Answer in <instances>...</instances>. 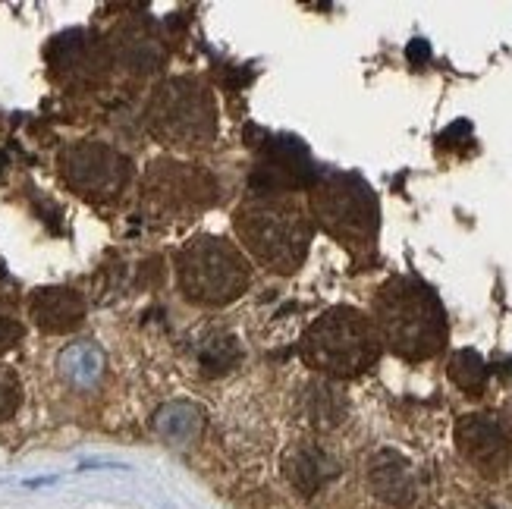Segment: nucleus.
Here are the masks:
<instances>
[{"instance_id":"10","label":"nucleus","mask_w":512,"mask_h":509,"mask_svg":"<svg viewBox=\"0 0 512 509\" xmlns=\"http://www.w3.org/2000/svg\"><path fill=\"white\" fill-rule=\"evenodd\" d=\"M365 478H368L371 494L381 503H387V506L406 509V506H412L418 500L415 466L403 453H396V450H377L368 459Z\"/></svg>"},{"instance_id":"3","label":"nucleus","mask_w":512,"mask_h":509,"mask_svg":"<svg viewBox=\"0 0 512 509\" xmlns=\"http://www.w3.org/2000/svg\"><path fill=\"white\" fill-rule=\"evenodd\" d=\"M381 337L362 308L333 305L308 324L299 340V359L327 381H355L381 362Z\"/></svg>"},{"instance_id":"11","label":"nucleus","mask_w":512,"mask_h":509,"mask_svg":"<svg viewBox=\"0 0 512 509\" xmlns=\"http://www.w3.org/2000/svg\"><path fill=\"white\" fill-rule=\"evenodd\" d=\"M107 51L132 73H154V70H161L167 60V48L158 38V32L139 19L123 22L120 29H114V35L107 41Z\"/></svg>"},{"instance_id":"17","label":"nucleus","mask_w":512,"mask_h":509,"mask_svg":"<svg viewBox=\"0 0 512 509\" xmlns=\"http://www.w3.org/2000/svg\"><path fill=\"white\" fill-rule=\"evenodd\" d=\"M239 359H242L239 343L230 334H217L198 349V365H202L205 374H227L239 365Z\"/></svg>"},{"instance_id":"5","label":"nucleus","mask_w":512,"mask_h":509,"mask_svg":"<svg viewBox=\"0 0 512 509\" xmlns=\"http://www.w3.org/2000/svg\"><path fill=\"white\" fill-rule=\"evenodd\" d=\"M176 283L186 302L198 308H227L252 283V261L224 236H192L173 255Z\"/></svg>"},{"instance_id":"6","label":"nucleus","mask_w":512,"mask_h":509,"mask_svg":"<svg viewBox=\"0 0 512 509\" xmlns=\"http://www.w3.org/2000/svg\"><path fill=\"white\" fill-rule=\"evenodd\" d=\"M145 117L154 139L189 154L211 148L220 132L214 92L195 76L164 79L151 92Z\"/></svg>"},{"instance_id":"8","label":"nucleus","mask_w":512,"mask_h":509,"mask_svg":"<svg viewBox=\"0 0 512 509\" xmlns=\"http://www.w3.org/2000/svg\"><path fill=\"white\" fill-rule=\"evenodd\" d=\"M145 198L161 214H195L217 202V180L198 164L154 161L145 173Z\"/></svg>"},{"instance_id":"9","label":"nucleus","mask_w":512,"mask_h":509,"mask_svg":"<svg viewBox=\"0 0 512 509\" xmlns=\"http://www.w3.org/2000/svg\"><path fill=\"white\" fill-rule=\"evenodd\" d=\"M456 450L484 478H500L512 462V440L491 412L462 415L456 425Z\"/></svg>"},{"instance_id":"4","label":"nucleus","mask_w":512,"mask_h":509,"mask_svg":"<svg viewBox=\"0 0 512 509\" xmlns=\"http://www.w3.org/2000/svg\"><path fill=\"white\" fill-rule=\"evenodd\" d=\"M308 217L352 258H371L381 236V205L359 173L321 170L308 186Z\"/></svg>"},{"instance_id":"1","label":"nucleus","mask_w":512,"mask_h":509,"mask_svg":"<svg viewBox=\"0 0 512 509\" xmlns=\"http://www.w3.org/2000/svg\"><path fill=\"white\" fill-rule=\"evenodd\" d=\"M371 324L381 346L403 362L437 359L450 340V321L440 296L418 277H390L377 286Z\"/></svg>"},{"instance_id":"7","label":"nucleus","mask_w":512,"mask_h":509,"mask_svg":"<svg viewBox=\"0 0 512 509\" xmlns=\"http://www.w3.org/2000/svg\"><path fill=\"white\" fill-rule=\"evenodd\" d=\"M60 173L79 195L104 202L126 189L132 164L126 154L107 142H76L60 151Z\"/></svg>"},{"instance_id":"12","label":"nucleus","mask_w":512,"mask_h":509,"mask_svg":"<svg viewBox=\"0 0 512 509\" xmlns=\"http://www.w3.org/2000/svg\"><path fill=\"white\" fill-rule=\"evenodd\" d=\"M340 472L337 459H333L315 440H299L283 453V475L302 497H315L327 488Z\"/></svg>"},{"instance_id":"19","label":"nucleus","mask_w":512,"mask_h":509,"mask_svg":"<svg viewBox=\"0 0 512 509\" xmlns=\"http://www.w3.org/2000/svg\"><path fill=\"white\" fill-rule=\"evenodd\" d=\"M19 340H22V324L7 315H0V356H7L10 349H16Z\"/></svg>"},{"instance_id":"18","label":"nucleus","mask_w":512,"mask_h":509,"mask_svg":"<svg viewBox=\"0 0 512 509\" xmlns=\"http://www.w3.org/2000/svg\"><path fill=\"white\" fill-rule=\"evenodd\" d=\"M19 403H22V384L16 378V371L7 368V365H0V422L13 418Z\"/></svg>"},{"instance_id":"14","label":"nucleus","mask_w":512,"mask_h":509,"mask_svg":"<svg viewBox=\"0 0 512 509\" xmlns=\"http://www.w3.org/2000/svg\"><path fill=\"white\" fill-rule=\"evenodd\" d=\"M110 63V51L107 44H98L95 38H88L82 32H73L57 41V57L54 66L57 73H63L66 82H98L101 73L107 70Z\"/></svg>"},{"instance_id":"16","label":"nucleus","mask_w":512,"mask_h":509,"mask_svg":"<svg viewBox=\"0 0 512 509\" xmlns=\"http://www.w3.org/2000/svg\"><path fill=\"white\" fill-rule=\"evenodd\" d=\"M450 381L465 393V396H481L487 387V365L475 349H459L447 365Z\"/></svg>"},{"instance_id":"15","label":"nucleus","mask_w":512,"mask_h":509,"mask_svg":"<svg viewBox=\"0 0 512 509\" xmlns=\"http://www.w3.org/2000/svg\"><path fill=\"white\" fill-rule=\"evenodd\" d=\"M346 412H349V403H346V393L337 381H327V378L308 381L299 393L302 422L318 434L340 428L346 422Z\"/></svg>"},{"instance_id":"13","label":"nucleus","mask_w":512,"mask_h":509,"mask_svg":"<svg viewBox=\"0 0 512 509\" xmlns=\"http://www.w3.org/2000/svg\"><path fill=\"white\" fill-rule=\"evenodd\" d=\"M29 315L44 334H73L85 321V299L70 286H44L32 293Z\"/></svg>"},{"instance_id":"2","label":"nucleus","mask_w":512,"mask_h":509,"mask_svg":"<svg viewBox=\"0 0 512 509\" xmlns=\"http://www.w3.org/2000/svg\"><path fill=\"white\" fill-rule=\"evenodd\" d=\"M233 230L246 258L280 277L302 268L315 236V224L293 195H249L233 211Z\"/></svg>"}]
</instances>
